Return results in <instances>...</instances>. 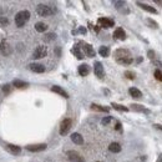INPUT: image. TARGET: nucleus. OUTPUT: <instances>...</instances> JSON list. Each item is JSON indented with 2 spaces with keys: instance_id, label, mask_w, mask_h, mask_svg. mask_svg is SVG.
<instances>
[{
  "instance_id": "72a5a7b5",
  "label": "nucleus",
  "mask_w": 162,
  "mask_h": 162,
  "mask_svg": "<svg viewBox=\"0 0 162 162\" xmlns=\"http://www.w3.org/2000/svg\"><path fill=\"white\" fill-rule=\"evenodd\" d=\"M112 120V117L111 116H107V117H103L102 118V121H101V123L103 125V126H105V125H107V123H110V121H111Z\"/></svg>"
},
{
  "instance_id": "b1692460",
  "label": "nucleus",
  "mask_w": 162,
  "mask_h": 162,
  "mask_svg": "<svg viewBox=\"0 0 162 162\" xmlns=\"http://www.w3.org/2000/svg\"><path fill=\"white\" fill-rule=\"evenodd\" d=\"M98 54H100L102 57H107L110 55V48H108V46H100V49H98Z\"/></svg>"
},
{
  "instance_id": "a878e982",
  "label": "nucleus",
  "mask_w": 162,
  "mask_h": 162,
  "mask_svg": "<svg viewBox=\"0 0 162 162\" xmlns=\"http://www.w3.org/2000/svg\"><path fill=\"white\" fill-rule=\"evenodd\" d=\"M91 108H92V110H96V111H101V112H108V111H110L108 107H103V106H101V105H97V103H92Z\"/></svg>"
},
{
  "instance_id": "20e7f679",
  "label": "nucleus",
  "mask_w": 162,
  "mask_h": 162,
  "mask_svg": "<svg viewBox=\"0 0 162 162\" xmlns=\"http://www.w3.org/2000/svg\"><path fill=\"white\" fill-rule=\"evenodd\" d=\"M46 55H48V48L44 45H40L38 46V48L35 49L34 54H33V57L34 59H43V57H45Z\"/></svg>"
},
{
  "instance_id": "cd10ccee",
  "label": "nucleus",
  "mask_w": 162,
  "mask_h": 162,
  "mask_svg": "<svg viewBox=\"0 0 162 162\" xmlns=\"http://www.w3.org/2000/svg\"><path fill=\"white\" fill-rule=\"evenodd\" d=\"M111 106H112L115 110H117V111H121V112H127V111H128V108H127L126 106L118 105V103H115V102L111 103Z\"/></svg>"
},
{
  "instance_id": "c756f323",
  "label": "nucleus",
  "mask_w": 162,
  "mask_h": 162,
  "mask_svg": "<svg viewBox=\"0 0 162 162\" xmlns=\"http://www.w3.org/2000/svg\"><path fill=\"white\" fill-rule=\"evenodd\" d=\"M113 5H115V8H116V9L121 10V8H123L125 5H126V3H125V1H115Z\"/></svg>"
},
{
  "instance_id": "2eb2a0df",
  "label": "nucleus",
  "mask_w": 162,
  "mask_h": 162,
  "mask_svg": "<svg viewBox=\"0 0 162 162\" xmlns=\"http://www.w3.org/2000/svg\"><path fill=\"white\" fill-rule=\"evenodd\" d=\"M136 5H138V6H140L141 9H143V10H146V11L151 13V14H157V13H158V11H157V10H156L155 8L150 6L148 4H143V3H141V1H137V3H136Z\"/></svg>"
},
{
  "instance_id": "bb28decb",
  "label": "nucleus",
  "mask_w": 162,
  "mask_h": 162,
  "mask_svg": "<svg viewBox=\"0 0 162 162\" xmlns=\"http://www.w3.org/2000/svg\"><path fill=\"white\" fill-rule=\"evenodd\" d=\"M132 59L131 57H125V59H118V60H116V62L117 64H120V65H130V64H132Z\"/></svg>"
},
{
  "instance_id": "f3484780",
  "label": "nucleus",
  "mask_w": 162,
  "mask_h": 162,
  "mask_svg": "<svg viewBox=\"0 0 162 162\" xmlns=\"http://www.w3.org/2000/svg\"><path fill=\"white\" fill-rule=\"evenodd\" d=\"M79 74L80 76H87L88 74H90V66H88L87 64H82L79 66Z\"/></svg>"
},
{
  "instance_id": "7ed1b4c3",
  "label": "nucleus",
  "mask_w": 162,
  "mask_h": 162,
  "mask_svg": "<svg viewBox=\"0 0 162 162\" xmlns=\"http://www.w3.org/2000/svg\"><path fill=\"white\" fill-rule=\"evenodd\" d=\"M71 126H72V120H71V118L62 120V122H61V125H60V135H61V136H65L67 132L70 131Z\"/></svg>"
},
{
  "instance_id": "79ce46f5",
  "label": "nucleus",
  "mask_w": 162,
  "mask_h": 162,
  "mask_svg": "<svg viewBox=\"0 0 162 162\" xmlns=\"http://www.w3.org/2000/svg\"><path fill=\"white\" fill-rule=\"evenodd\" d=\"M92 29H93V30H95V31H96V33H98V31H100V28H98V26H93Z\"/></svg>"
},
{
  "instance_id": "37998d69",
  "label": "nucleus",
  "mask_w": 162,
  "mask_h": 162,
  "mask_svg": "<svg viewBox=\"0 0 162 162\" xmlns=\"http://www.w3.org/2000/svg\"><path fill=\"white\" fill-rule=\"evenodd\" d=\"M155 3L158 4V5H162V1H161V0H155Z\"/></svg>"
},
{
  "instance_id": "dca6fc26",
  "label": "nucleus",
  "mask_w": 162,
  "mask_h": 162,
  "mask_svg": "<svg viewBox=\"0 0 162 162\" xmlns=\"http://www.w3.org/2000/svg\"><path fill=\"white\" fill-rule=\"evenodd\" d=\"M131 110H133V111L136 112H143V113H150V110L145 108L142 105H138V103H131Z\"/></svg>"
},
{
  "instance_id": "2f4dec72",
  "label": "nucleus",
  "mask_w": 162,
  "mask_h": 162,
  "mask_svg": "<svg viewBox=\"0 0 162 162\" xmlns=\"http://www.w3.org/2000/svg\"><path fill=\"white\" fill-rule=\"evenodd\" d=\"M125 76H126L127 77V79H130V80H135V74H133V72L132 71H126V72H125Z\"/></svg>"
},
{
  "instance_id": "a18cd8bd",
  "label": "nucleus",
  "mask_w": 162,
  "mask_h": 162,
  "mask_svg": "<svg viewBox=\"0 0 162 162\" xmlns=\"http://www.w3.org/2000/svg\"><path fill=\"white\" fill-rule=\"evenodd\" d=\"M96 162H100V161H96Z\"/></svg>"
},
{
  "instance_id": "f8f14e48",
  "label": "nucleus",
  "mask_w": 162,
  "mask_h": 162,
  "mask_svg": "<svg viewBox=\"0 0 162 162\" xmlns=\"http://www.w3.org/2000/svg\"><path fill=\"white\" fill-rule=\"evenodd\" d=\"M29 69L33 71V72H38V74H41V72L45 71V66L41 65V64H30L29 65Z\"/></svg>"
},
{
  "instance_id": "4c0bfd02",
  "label": "nucleus",
  "mask_w": 162,
  "mask_h": 162,
  "mask_svg": "<svg viewBox=\"0 0 162 162\" xmlns=\"http://www.w3.org/2000/svg\"><path fill=\"white\" fill-rule=\"evenodd\" d=\"M115 130H117V131H120V130H121V122H120V121H117L116 125H115Z\"/></svg>"
},
{
  "instance_id": "6ab92c4d",
  "label": "nucleus",
  "mask_w": 162,
  "mask_h": 162,
  "mask_svg": "<svg viewBox=\"0 0 162 162\" xmlns=\"http://www.w3.org/2000/svg\"><path fill=\"white\" fill-rule=\"evenodd\" d=\"M128 93L131 95L133 98H141L142 97V92H141L138 88H136V87H131L128 90Z\"/></svg>"
},
{
  "instance_id": "473e14b6",
  "label": "nucleus",
  "mask_w": 162,
  "mask_h": 162,
  "mask_svg": "<svg viewBox=\"0 0 162 162\" xmlns=\"http://www.w3.org/2000/svg\"><path fill=\"white\" fill-rule=\"evenodd\" d=\"M147 23L151 25V28H155V29H157V28H158V24L156 23V21H153L152 19H147Z\"/></svg>"
},
{
  "instance_id": "9b49d317",
  "label": "nucleus",
  "mask_w": 162,
  "mask_h": 162,
  "mask_svg": "<svg viewBox=\"0 0 162 162\" xmlns=\"http://www.w3.org/2000/svg\"><path fill=\"white\" fill-rule=\"evenodd\" d=\"M98 25H100L101 28H112L115 25V21L112 19H108V18H100L97 20Z\"/></svg>"
},
{
  "instance_id": "4468645a",
  "label": "nucleus",
  "mask_w": 162,
  "mask_h": 162,
  "mask_svg": "<svg viewBox=\"0 0 162 162\" xmlns=\"http://www.w3.org/2000/svg\"><path fill=\"white\" fill-rule=\"evenodd\" d=\"M113 38L117 39V40H125L126 39V33L123 31L122 28H117L113 31Z\"/></svg>"
},
{
  "instance_id": "c85d7f7f",
  "label": "nucleus",
  "mask_w": 162,
  "mask_h": 162,
  "mask_svg": "<svg viewBox=\"0 0 162 162\" xmlns=\"http://www.w3.org/2000/svg\"><path fill=\"white\" fill-rule=\"evenodd\" d=\"M1 90H3V92L5 93V95H8V93H10V91H11V85H9V83H5V85H3Z\"/></svg>"
},
{
  "instance_id": "1a4fd4ad",
  "label": "nucleus",
  "mask_w": 162,
  "mask_h": 162,
  "mask_svg": "<svg viewBox=\"0 0 162 162\" xmlns=\"http://www.w3.org/2000/svg\"><path fill=\"white\" fill-rule=\"evenodd\" d=\"M0 51H1V54L4 56H9L10 54H11L13 49H11V46L8 44L6 40H3L1 41V44H0Z\"/></svg>"
},
{
  "instance_id": "f03ea898",
  "label": "nucleus",
  "mask_w": 162,
  "mask_h": 162,
  "mask_svg": "<svg viewBox=\"0 0 162 162\" xmlns=\"http://www.w3.org/2000/svg\"><path fill=\"white\" fill-rule=\"evenodd\" d=\"M56 11V9L50 6V5H45V4H39L36 6V13L39 16H50Z\"/></svg>"
},
{
  "instance_id": "412c9836",
  "label": "nucleus",
  "mask_w": 162,
  "mask_h": 162,
  "mask_svg": "<svg viewBox=\"0 0 162 162\" xmlns=\"http://www.w3.org/2000/svg\"><path fill=\"white\" fill-rule=\"evenodd\" d=\"M71 53L74 54V55L77 57V59H80V60H81V59H83V54L81 53V50H80V46H79V45H75L74 48H72Z\"/></svg>"
},
{
  "instance_id": "7c9ffc66",
  "label": "nucleus",
  "mask_w": 162,
  "mask_h": 162,
  "mask_svg": "<svg viewBox=\"0 0 162 162\" xmlns=\"http://www.w3.org/2000/svg\"><path fill=\"white\" fill-rule=\"evenodd\" d=\"M153 75H155V79H157L158 81H162V72H161L158 69L155 70V74H153Z\"/></svg>"
},
{
  "instance_id": "aec40b11",
  "label": "nucleus",
  "mask_w": 162,
  "mask_h": 162,
  "mask_svg": "<svg viewBox=\"0 0 162 162\" xmlns=\"http://www.w3.org/2000/svg\"><path fill=\"white\" fill-rule=\"evenodd\" d=\"M6 148L9 150V152H11L14 155H19L20 152H21V148L19 147V146H15V145H6Z\"/></svg>"
},
{
  "instance_id": "f257e3e1",
  "label": "nucleus",
  "mask_w": 162,
  "mask_h": 162,
  "mask_svg": "<svg viewBox=\"0 0 162 162\" xmlns=\"http://www.w3.org/2000/svg\"><path fill=\"white\" fill-rule=\"evenodd\" d=\"M29 19H30V13L28 10H23V11H19L15 15V24H16L18 28H23Z\"/></svg>"
},
{
  "instance_id": "4be33fe9",
  "label": "nucleus",
  "mask_w": 162,
  "mask_h": 162,
  "mask_svg": "<svg viewBox=\"0 0 162 162\" xmlns=\"http://www.w3.org/2000/svg\"><path fill=\"white\" fill-rule=\"evenodd\" d=\"M108 150L111 151V152H113V153H117V152L121 151V146H120V143H117V142H112V143H110Z\"/></svg>"
},
{
  "instance_id": "393cba45",
  "label": "nucleus",
  "mask_w": 162,
  "mask_h": 162,
  "mask_svg": "<svg viewBox=\"0 0 162 162\" xmlns=\"http://www.w3.org/2000/svg\"><path fill=\"white\" fill-rule=\"evenodd\" d=\"M29 83L28 82H25L23 80H14L13 81V86L15 87H18V88H23V87H28Z\"/></svg>"
},
{
  "instance_id": "423d86ee",
  "label": "nucleus",
  "mask_w": 162,
  "mask_h": 162,
  "mask_svg": "<svg viewBox=\"0 0 162 162\" xmlns=\"http://www.w3.org/2000/svg\"><path fill=\"white\" fill-rule=\"evenodd\" d=\"M93 72H95V75L98 79H102V77L105 76V70H103V66L100 61H96L95 64H93Z\"/></svg>"
},
{
  "instance_id": "58836bf2",
  "label": "nucleus",
  "mask_w": 162,
  "mask_h": 162,
  "mask_svg": "<svg viewBox=\"0 0 162 162\" xmlns=\"http://www.w3.org/2000/svg\"><path fill=\"white\" fill-rule=\"evenodd\" d=\"M152 62H153V64H155V65H158L160 67H162V61H157V60H156V61H155V60H153Z\"/></svg>"
},
{
  "instance_id": "39448f33",
  "label": "nucleus",
  "mask_w": 162,
  "mask_h": 162,
  "mask_svg": "<svg viewBox=\"0 0 162 162\" xmlns=\"http://www.w3.org/2000/svg\"><path fill=\"white\" fill-rule=\"evenodd\" d=\"M66 155L71 162H85V158L80 156V153H77L76 151H67Z\"/></svg>"
},
{
  "instance_id": "ea45409f",
  "label": "nucleus",
  "mask_w": 162,
  "mask_h": 162,
  "mask_svg": "<svg viewBox=\"0 0 162 162\" xmlns=\"http://www.w3.org/2000/svg\"><path fill=\"white\" fill-rule=\"evenodd\" d=\"M79 33H81V34H86V29L81 26V28L79 29Z\"/></svg>"
},
{
  "instance_id": "0eeeda50",
  "label": "nucleus",
  "mask_w": 162,
  "mask_h": 162,
  "mask_svg": "<svg viewBox=\"0 0 162 162\" xmlns=\"http://www.w3.org/2000/svg\"><path fill=\"white\" fill-rule=\"evenodd\" d=\"M113 56H115V59H116V60L125 59V57H131V53H130L127 49H117L113 53Z\"/></svg>"
},
{
  "instance_id": "c03bdc74",
  "label": "nucleus",
  "mask_w": 162,
  "mask_h": 162,
  "mask_svg": "<svg viewBox=\"0 0 162 162\" xmlns=\"http://www.w3.org/2000/svg\"><path fill=\"white\" fill-rule=\"evenodd\" d=\"M157 162H162V155H160V157H158V160H157Z\"/></svg>"
},
{
  "instance_id": "5701e85b",
  "label": "nucleus",
  "mask_w": 162,
  "mask_h": 162,
  "mask_svg": "<svg viewBox=\"0 0 162 162\" xmlns=\"http://www.w3.org/2000/svg\"><path fill=\"white\" fill-rule=\"evenodd\" d=\"M35 30L38 31V33H44V31L48 30V25L45 23H36L35 24Z\"/></svg>"
},
{
  "instance_id": "e433bc0d",
  "label": "nucleus",
  "mask_w": 162,
  "mask_h": 162,
  "mask_svg": "<svg viewBox=\"0 0 162 162\" xmlns=\"http://www.w3.org/2000/svg\"><path fill=\"white\" fill-rule=\"evenodd\" d=\"M147 55H148V57H150V59H151V60H152V61L155 60V51H153V50H150Z\"/></svg>"
},
{
  "instance_id": "f704fd0d",
  "label": "nucleus",
  "mask_w": 162,
  "mask_h": 162,
  "mask_svg": "<svg viewBox=\"0 0 162 162\" xmlns=\"http://www.w3.org/2000/svg\"><path fill=\"white\" fill-rule=\"evenodd\" d=\"M9 24V20L6 18H0V25H3V26H6V25Z\"/></svg>"
},
{
  "instance_id": "a211bd4d",
  "label": "nucleus",
  "mask_w": 162,
  "mask_h": 162,
  "mask_svg": "<svg viewBox=\"0 0 162 162\" xmlns=\"http://www.w3.org/2000/svg\"><path fill=\"white\" fill-rule=\"evenodd\" d=\"M71 141H72L74 143H76V145H82V143H83L82 136H81L80 133H77V132H75V133L71 135Z\"/></svg>"
},
{
  "instance_id": "9d476101",
  "label": "nucleus",
  "mask_w": 162,
  "mask_h": 162,
  "mask_svg": "<svg viewBox=\"0 0 162 162\" xmlns=\"http://www.w3.org/2000/svg\"><path fill=\"white\" fill-rule=\"evenodd\" d=\"M26 150L30 152H41V151L46 150V143H38V145H28Z\"/></svg>"
},
{
  "instance_id": "ddd939ff",
  "label": "nucleus",
  "mask_w": 162,
  "mask_h": 162,
  "mask_svg": "<svg viewBox=\"0 0 162 162\" xmlns=\"http://www.w3.org/2000/svg\"><path fill=\"white\" fill-rule=\"evenodd\" d=\"M51 91H53V92H56V93H59V95H61L62 97H65V98L69 97V93H67V92H66L61 86H57V85L51 86Z\"/></svg>"
},
{
  "instance_id": "6e6552de",
  "label": "nucleus",
  "mask_w": 162,
  "mask_h": 162,
  "mask_svg": "<svg viewBox=\"0 0 162 162\" xmlns=\"http://www.w3.org/2000/svg\"><path fill=\"white\" fill-rule=\"evenodd\" d=\"M82 46V50H83V54H85L87 57H93L96 55V53H95V50H93V48L90 45V44H86V43H80Z\"/></svg>"
},
{
  "instance_id": "a19ab883",
  "label": "nucleus",
  "mask_w": 162,
  "mask_h": 162,
  "mask_svg": "<svg viewBox=\"0 0 162 162\" xmlns=\"http://www.w3.org/2000/svg\"><path fill=\"white\" fill-rule=\"evenodd\" d=\"M155 126V128H157V130H161L162 131V125H158V123H156V125H153Z\"/></svg>"
},
{
  "instance_id": "c9c22d12",
  "label": "nucleus",
  "mask_w": 162,
  "mask_h": 162,
  "mask_svg": "<svg viewBox=\"0 0 162 162\" xmlns=\"http://www.w3.org/2000/svg\"><path fill=\"white\" fill-rule=\"evenodd\" d=\"M55 38H56V35H55L54 33H50V34L46 35V38H45V39H46V40H54Z\"/></svg>"
}]
</instances>
